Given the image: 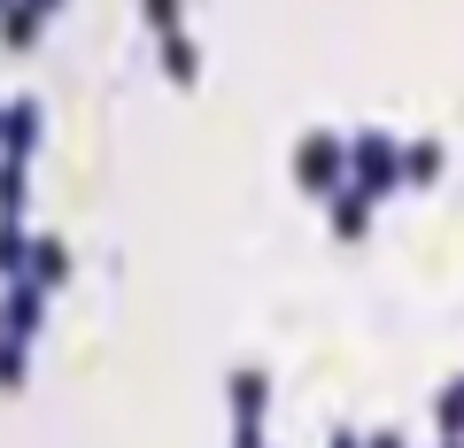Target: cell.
I'll use <instances>...</instances> for the list:
<instances>
[{
    "mask_svg": "<svg viewBox=\"0 0 464 448\" xmlns=\"http://www.w3.org/2000/svg\"><path fill=\"white\" fill-rule=\"evenodd\" d=\"M348 170H356L364 194H380V186L402 178V148H395L387 132H364V139H348Z\"/></svg>",
    "mask_w": 464,
    "mask_h": 448,
    "instance_id": "6da1fadb",
    "label": "cell"
},
{
    "mask_svg": "<svg viewBox=\"0 0 464 448\" xmlns=\"http://www.w3.org/2000/svg\"><path fill=\"white\" fill-rule=\"evenodd\" d=\"M341 139H333V132H310V139H302V155H295V178L302 186H341Z\"/></svg>",
    "mask_w": 464,
    "mask_h": 448,
    "instance_id": "7a4b0ae2",
    "label": "cell"
},
{
    "mask_svg": "<svg viewBox=\"0 0 464 448\" xmlns=\"http://www.w3.org/2000/svg\"><path fill=\"white\" fill-rule=\"evenodd\" d=\"M364 224H372V194H364V186H341V201H333V233L356 240Z\"/></svg>",
    "mask_w": 464,
    "mask_h": 448,
    "instance_id": "3957f363",
    "label": "cell"
},
{
    "mask_svg": "<svg viewBox=\"0 0 464 448\" xmlns=\"http://www.w3.org/2000/svg\"><path fill=\"white\" fill-rule=\"evenodd\" d=\"M402 178H411V186L441 178V139H411V148H402Z\"/></svg>",
    "mask_w": 464,
    "mask_h": 448,
    "instance_id": "277c9868",
    "label": "cell"
},
{
    "mask_svg": "<svg viewBox=\"0 0 464 448\" xmlns=\"http://www.w3.org/2000/svg\"><path fill=\"white\" fill-rule=\"evenodd\" d=\"M441 425H449V433L464 425V379H457V386H441Z\"/></svg>",
    "mask_w": 464,
    "mask_h": 448,
    "instance_id": "5b68a950",
    "label": "cell"
},
{
    "mask_svg": "<svg viewBox=\"0 0 464 448\" xmlns=\"http://www.w3.org/2000/svg\"><path fill=\"white\" fill-rule=\"evenodd\" d=\"M372 448H402V441H395V433H380V441H372Z\"/></svg>",
    "mask_w": 464,
    "mask_h": 448,
    "instance_id": "8992f818",
    "label": "cell"
}]
</instances>
